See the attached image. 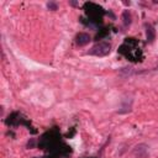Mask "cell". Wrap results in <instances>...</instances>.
Returning a JSON list of instances; mask_svg holds the SVG:
<instances>
[{
  "label": "cell",
  "instance_id": "cell-1",
  "mask_svg": "<svg viewBox=\"0 0 158 158\" xmlns=\"http://www.w3.org/2000/svg\"><path fill=\"white\" fill-rule=\"evenodd\" d=\"M110 52H111V45L109 42L103 41V42H99L95 46H93L88 53L92 56H97V57H105Z\"/></svg>",
  "mask_w": 158,
  "mask_h": 158
},
{
  "label": "cell",
  "instance_id": "cell-2",
  "mask_svg": "<svg viewBox=\"0 0 158 158\" xmlns=\"http://www.w3.org/2000/svg\"><path fill=\"white\" fill-rule=\"evenodd\" d=\"M148 146L146 143H138L133 147L132 149V156L133 158H148L149 152H148Z\"/></svg>",
  "mask_w": 158,
  "mask_h": 158
},
{
  "label": "cell",
  "instance_id": "cell-3",
  "mask_svg": "<svg viewBox=\"0 0 158 158\" xmlns=\"http://www.w3.org/2000/svg\"><path fill=\"white\" fill-rule=\"evenodd\" d=\"M89 41H90V36L85 32H79L75 37V43L78 46H85L89 43Z\"/></svg>",
  "mask_w": 158,
  "mask_h": 158
},
{
  "label": "cell",
  "instance_id": "cell-4",
  "mask_svg": "<svg viewBox=\"0 0 158 158\" xmlns=\"http://www.w3.org/2000/svg\"><path fill=\"white\" fill-rule=\"evenodd\" d=\"M144 27H146V37H147V41L151 43L156 38V30H154V27L151 24H146Z\"/></svg>",
  "mask_w": 158,
  "mask_h": 158
},
{
  "label": "cell",
  "instance_id": "cell-5",
  "mask_svg": "<svg viewBox=\"0 0 158 158\" xmlns=\"http://www.w3.org/2000/svg\"><path fill=\"white\" fill-rule=\"evenodd\" d=\"M122 22L125 26H130L131 22H132V16H131V13L128 10H125L122 13Z\"/></svg>",
  "mask_w": 158,
  "mask_h": 158
},
{
  "label": "cell",
  "instance_id": "cell-6",
  "mask_svg": "<svg viewBox=\"0 0 158 158\" xmlns=\"http://www.w3.org/2000/svg\"><path fill=\"white\" fill-rule=\"evenodd\" d=\"M133 73V69L131 68V67H125V68H121L120 69V74L122 75V77H130L131 74Z\"/></svg>",
  "mask_w": 158,
  "mask_h": 158
},
{
  "label": "cell",
  "instance_id": "cell-7",
  "mask_svg": "<svg viewBox=\"0 0 158 158\" xmlns=\"http://www.w3.org/2000/svg\"><path fill=\"white\" fill-rule=\"evenodd\" d=\"M47 8H48L49 10H52V11H54V10H57V9H58L57 4H56V3H53V2H49V3L47 4Z\"/></svg>",
  "mask_w": 158,
  "mask_h": 158
},
{
  "label": "cell",
  "instance_id": "cell-8",
  "mask_svg": "<svg viewBox=\"0 0 158 158\" xmlns=\"http://www.w3.org/2000/svg\"><path fill=\"white\" fill-rule=\"evenodd\" d=\"M35 146V140H31L29 143H27V147H30V148H32Z\"/></svg>",
  "mask_w": 158,
  "mask_h": 158
}]
</instances>
